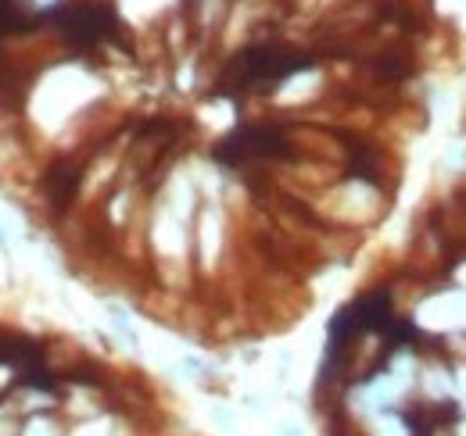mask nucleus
Segmentation results:
<instances>
[{"mask_svg":"<svg viewBox=\"0 0 466 436\" xmlns=\"http://www.w3.org/2000/svg\"><path fill=\"white\" fill-rule=\"evenodd\" d=\"M312 64L316 61L309 54H298V51L277 47V44H258V47H248L230 57V64L219 75L216 94L230 97V101H240L244 94H266V90H277V83L291 79Z\"/></svg>","mask_w":466,"mask_h":436,"instance_id":"f257e3e1","label":"nucleus"},{"mask_svg":"<svg viewBox=\"0 0 466 436\" xmlns=\"http://www.w3.org/2000/svg\"><path fill=\"white\" fill-rule=\"evenodd\" d=\"M40 22H51L61 36L79 51H86L94 44H105V40L126 47L122 22L112 11V4H58V7L40 11Z\"/></svg>","mask_w":466,"mask_h":436,"instance_id":"f03ea898","label":"nucleus"},{"mask_svg":"<svg viewBox=\"0 0 466 436\" xmlns=\"http://www.w3.org/2000/svg\"><path fill=\"white\" fill-rule=\"evenodd\" d=\"M291 140L277 125H240L212 151L216 162L230 164V168L251 162V158H291Z\"/></svg>","mask_w":466,"mask_h":436,"instance_id":"7ed1b4c3","label":"nucleus"},{"mask_svg":"<svg viewBox=\"0 0 466 436\" xmlns=\"http://www.w3.org/2000/svg\"><path fill=\"white\" fill-rule=\"evenodd\" d=\"M456 415H460L456 404H420V408L406 411V426L412 436H434L449 422H456Z\"/></svg>","mask_w":466,"mask_h":436,"instance_id":"20e7f679","label":"nucleus"},{"mask_svg":"<svg viewBox=\"0 0 466 436\" xmlns=\"http://www.w3.org/2000/svg\"><path fill=\"white\" fill-rule=\"evenodd\" d=\"M79 179H83V172L76 168V164L68 162H58L47 175H44V190L51 193V201L55 204H68L72 197H76V190H79Z\"/></svg>","mask_w":466,"mask_h":436,"instance_id":"39448f33","label":"nucleus"},{"mask_svg":"<svg viewBox=\"0 0 466 436\" xmlns=\"http://www.w3.org/2000/svg\"><path fill=\"white\" fill-rule=\"evenodd\" d=\"M380 164H377V154L366 147V144H351V162H349V175L351 179H366V183H380Z\"/></svg>","mask_w":466,"mask_h":436,"instance_id":"423d86ee","label":"nucleus"}]
</instances>
